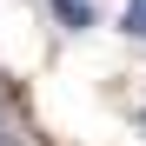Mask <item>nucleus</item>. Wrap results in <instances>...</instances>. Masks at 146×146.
I'll return each instance as SVG.
<instances>
[{"label": "nucleus", "instance_id": "1", "mask_svg": "<svg viewBox=\"0 0 146 146\" xmlns=\"http://www.w3.org/2000/svg\"><path fill=\"white\" fill-rule=\"evenodd\" d=\"M53 13L66 20V27H93V13H86V0H53Z\"/></svg>", "mask_w": 146, "mask_h": 146}, {"label": "nucleus", "instance_id": "2", "mask_svg": "<svg viewBox=\"0 0 146 146\" xmlns=\"http://www.w3.org/2000/svg\"><path fill=\"white\" fill-rule=\"evenodd\" d=\"M0 146H27V133H20V126H13L7 113H0Z\"/></svg>", "mask_w": 146, "mask_h": 146}, {"label": "nucleus", "instance_id": "3", "mask_svg": "<svg viewBox=\"0 0 146 146\" xmlns=\"http://www.w3.org/2000/svg\"><path fill=\"white\" fill-rule=\"evenodd\" d=\"M126 33H146V0H133V7H126Z\"/></svg>", "mask_w": 146, "mask_h": 146}, {"label": "nucleus", "instance_id": "4", "mask_svg": "<svg viewBox=\"0 0 146 146\" xmlns=\"http://www.w3.org/2000/svg\"><path fill=\"white\" fill-rule=\"evenodd\" d=\"M139 126H146V113H139Z\"/></svg>", "mask_w": 146, "mask_h": 146}]
</instances>
